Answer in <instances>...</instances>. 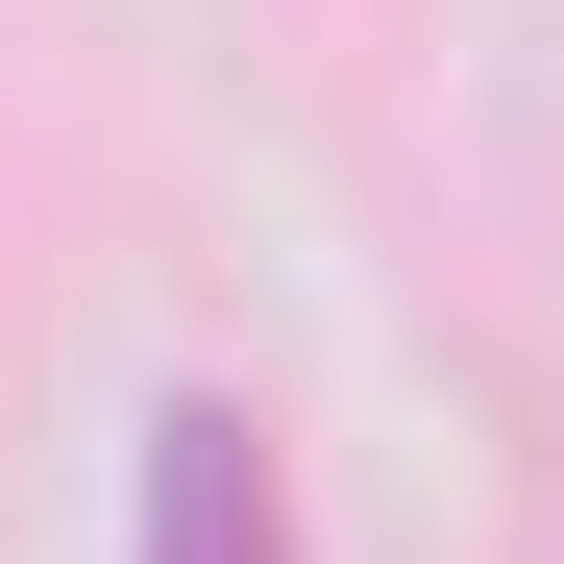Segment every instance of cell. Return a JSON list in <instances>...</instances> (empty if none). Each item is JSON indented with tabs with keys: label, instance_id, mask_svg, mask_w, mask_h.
Masks as SVG:
<instances>
[{
	"label": "cell",
	"instance_id": "cell-1",
	"mask_svg": "<svg viewBox=\"0 0 564 564\" xmlns=\"http://www.w3.org/2000/svg\"><path fill=\"white\" fill-rule=\"evenodd\" d=\"M123 564H295V466H270L246 393H172L148 417V540Z\"/></svg>",
	"mask_w": 564,
	"mask_h": 564
}]
</instances>
